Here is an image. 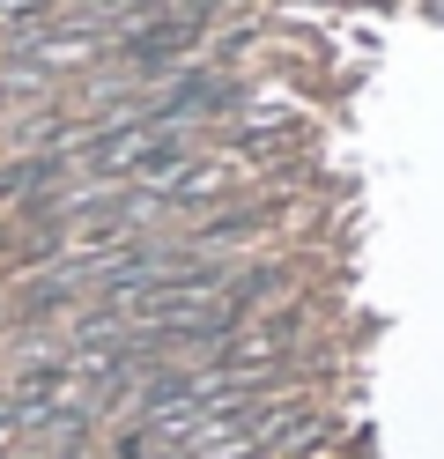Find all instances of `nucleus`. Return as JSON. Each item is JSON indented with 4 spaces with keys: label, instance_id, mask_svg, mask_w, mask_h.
I'll return each instance as SVG.
<instances>
[{
    "label": "nucleus",
    "instance_id": "obj_1",
    "mask_svg": "<svg viewBox=\"0 0 444 459\" xmlns=\"http://www.w3.org/2000/svg\"><path fill=\"white\" fill-rule=\"evenodd\" d=\"M222 186H230V163H186V170L163 186V208H193L200 193H222Z\"/></svg>",
    "mask_w": 444,
    "mask_h": 459
}]
</instances>
